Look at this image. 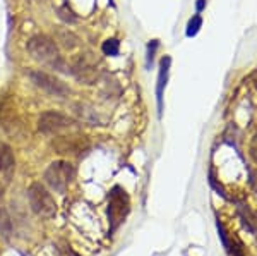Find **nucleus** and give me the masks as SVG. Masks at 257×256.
<instances>
[{"label": "nucleus", "mask_w": 257, "mask_h": 256, "mask_svg": "<svg viewBox=\"0 0 257 256\" xmlns=\"http://www.w3.org/2000/svg\"><path fill=\"white\" fill-rule=\"evenodd\" d=\"M72 126V121L64 114L59 112H45L38 119V129L43 134H55L62 129H67Z\"/></svg>", "instance_id": "nucleus-7"}, {"label": "nucleus", "mask_w": 257, "mask_h": 256, "mask_svg": "<svg viewBox=\"0 0 257 256\" xmlns=\"http://www.w3.org/2000/svg\"><path fill=\"white\" fill-rule=\"evenodd\" d=\"M60 41H64V45L67 48H72V47H76L77 45V38L72 35V33H60Z\"/></svg>", "instance_id": "nucleus-15"}, {"label": "nucleus", "mask_w": 257, "mask_h": 256, "mask_svg": "<svg viewBox=\"0 0 257 256\" xmlns=\"http://www.w3.org/2000/svg\"><path fill=\"white\" fill-rule=\"evenodd\" d=\"M28 52L38 62L50 65H60V53L55 41L45 35H36L28 41Z\"/></svg>", "instance_id": "nucleus-3"}, {"label": "nucleus", "mask_w": 257, "mask_h": 256, "mask_svg": "<svg viewBox=\"0 0 257 256\" xmlns=\"http://www.w3.org/2000/svg\"><path fill=\"white\" fill-rule=\"evenodd\" d=\"M53 146L59 150V153H77V151H82V139L79 136H60Z\"/></svg>", "instance_id": "nucleus-9"}, {"label": "nucleus", "mask_w": 257, "mask_h": 256, "mask_svg": "<svg viewBox=\"0 0 257 256\" xmlns=\"http://www.w3.org/2000/svg\"><path fill=\"white\" fill-rule=\"evenodd\" d=\"M250 186L254 188V191H257V168L250 172Z\"/></svg>", "instance_id": "nucleus-17"}, {"label": "nucleus", "mask_w": 257, "mask_h": 256, "mask_svg": "<svg viewBox=\"0 0 257 256\" xmlns=\"http://www.w3.org/2000/svg\"><path fill=\"white\" fill-rule=\"evenodd\" d=\"M16 168V158L14 153H12L11 146L0 143V170L6 172V174H14Z\"/></svg>", "instance_id": "nucleus-10"}, {"label": "nucleus", "mask_w": 257, "mask_h": 256, "mask_svg": "<svg viewBox=\"0 0 257 256\" xmlns=\"http://www.w3.org/2000/svg\"><path fill=\"white\" fill-rule=\"evenodd\" d=\"M59 18L64 21V23H69V24H72V23H76V21H77V16L74 14V11L70 9L67 4H64V6L59 9Z\"/></svg>", "instance_id": "nucleus-14"}, {"label": "nucleus", "mask_w": 257, "mask_h": 256, "mask_svg": "<svg viewBox=\"0 0 257 256\" xmlns=\"http://www.w3.org/2000/svg\"><path fill=\"white\" fill-rule=\"evenodd\" d=\"M30 77L35 82V86H38L45 93L53 95V97H67L70 93L69 86L65 82H62L59 77L52 76V74H47L43 71H33L30 72Z\"/></svg>", "instance_id": "nucleus-6"}, {"label": "nucleus", "mask_w": 257, "mask_h": 256, "mask_svg": "<svg viewBox=\"0 0 257 256\" xmlns=\"http://www.w3.org/2000/svg\"><path fill=\"white\" fill-rule=\"evenodd\" d=\"M201 26H202V18H201V14H196V16H192V19L189 21V24H187V31H185V35L189 36H196L199 30H201Z\"/></svg>", "instance_id": "nucleus-12"}, {"label": "nucleus", "mask_w": 257, "mask_h": 256, "mask_svg": "<svg viewBox=\"0 0 257 256\" xmlns=\"http://www.w3.org/2000/svg\"><path fill=\"white\" fill-rule=\"evenodd\" d=\"M12 234V222L11 217L7 213V210L4 206H0V236L2 237H9Z\"/></svg>", "instance_id": "nucleus-11"}, {"label": "nucleus", "mask_w": 257, "mask_h": 256, "mask_svg": "<svg viewBox=\"0 0 257 256\" xmlns=\"http://www.w3.org/2000/svg\"><path fill=\"white\" fill-rule=\"evenodd\" d=\"M248 155H250L252 162L257 163V133L254 134V138H252V141H250V146H248Z\"/></svg>", "instance_id": "nucleus-16"}, {"label": "nucleus", "mask_w": 257, "mask_h": 256, "mask_svg": "<svg viewBox=\"0 0 257 256\" xmlns=\"http://www.w3.org/2000/svg\"><path fill=\"white\" fill-rule=\"evenodd\" d=\"M101 50H103V53H105V55H111V57L118 55V52H120V43H118V40H115V38L106 40L105 43H103Z\"/></svg>", "instance_id": "nucleus-13"}, {"label": "nucleus", "mask_w": 257, "mask_h": 256, "mask_svg": "<svg viewBox=\"0 0 257 256\" xmlns=\"http://www.w3.org/2000/svg\"><path fill=\"white\" fill-rule=\"evenodd\" d=\"M127 213H128V196L125 195V191L122 188L115 186L108 196V217H110L111 230H115L122 224L123 218L127 217Z\"/></svg>", "instance_id": "nucleus-5"}, {"label": "nucleus", "mask_w": 257, "mask_h": 256, "mask_svg": "<svg viewBox=\"0 0 257 256\" xmlns=\"http://www.w3.org/2000/svg\"><path fill=\"white\" fill-rule=\"evenodd\" d=\"M206 7V0H197V4H196V9H197V14L201 12L202 9Z\"/></svg>", "instance_id": "nucleus-18"}, {"label": "nucleus", "mask_w": 257, "mask_h": 256, "mask_svg": "<svg viewBox=\"0 0 257 256\" xmlns=\"http://www.w3.org/2000/svg\"><path fill=\"white\" fill-rule=\"evenodd\" d=\"M76 170L69 162L59 160L48 165V168L45 170V183L50 186V189L57 193H64L69 188V184L72 183Z\"/></svg>", "instance_id": "nucleus-4"}, {"label": "nucleus", "mask_w": 257, "mask_h": 256, "mask_svg": "<svg viewBox=\"0 0 257 256\" xmlns=\"http://www.w3.org/2000/svg\"><path fill=\"white\" fill-rule=\"evenodd\" d=\"M70 72L82 84H94L101 72V64L94 53L82 52L77 57H74L72 64H70Z\"/></svg>", "instance_id": "nucleus-1"}, {"label": "nucleus", "mask_w": 257, "mask_h": 256, "mask_svg": "<svg viewBox=\"0 0 257 256\" xmlns=\"http://www.w3.org/2000/svg\"><path fill=\"white\" fill-rule=\"evenodd\" d=\"M170 64H172V59L167 55L163 57L160 62V74H158V84H156V100H158V110L161 115V110H163V90L167 88V81H168V74H170Z\"/></svg>", "instance_id": "nucleus-8"}, {"label": "nucleus", "mask_w": 257, "mask_h": 256, "mask_svg": "<svg viewBox=\"0 0 257 256\" xmlns=\"http://www.w3.org/2000/svg\"><path fill=\"white\" fill-rule=\"evenodd\" d=\"M28 201H30L31 210L38 217L52 218L57 213L55 200H53V196L50 195L48 189L40 183L31 184V188L28 189Z\"/></svg>", "instance_id": "nucleus-2"}]
</instances>
